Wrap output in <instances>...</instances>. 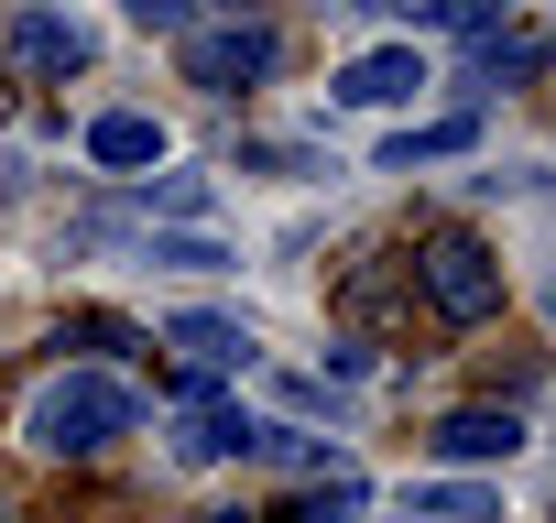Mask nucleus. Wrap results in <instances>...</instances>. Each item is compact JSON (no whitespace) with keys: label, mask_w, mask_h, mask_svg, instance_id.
Listing matches in <instances>:
<instances>
[{"label":"nucleus","mask_w":556,"mask_h":523,"mask_svg":"<svg viewBox=\"0 0 556 523\" xmlns=\"http://www.w3.org/2000/svg\"><path fill=\"white\" fill-rule=\"evenodd\" d=\"M142 425V393L121 382V371H55L45 393H34V414H23V436L45 447V458H99L110 436H131Z\"/></svg>","instance_id":"obj_1"},{"label":"nucleus","mask_w":556,"mask_h":523,"mask_svg":"<svg viewBox=\"0 0 556 523\" xmlns=\"http://www.w3.org/2000/svg\"><path fill=\"white\" fill-rule=\"evenodd\" d=\"M415 295H426L447 328L502 317V262H491V240H469V229H426V240H415Z\"/></svg>","instance_id":"obj_2"},{"label":"nucleus","mask_w":556,"mask_h":523,"mask_svg":"<svg viewBox=\"0 0 556 523\" xmlns=\"http://www.w3.org/2000/svg\"><path fill=\"white\" fill-rule=\"evenodd\" d=\"M175 55H186V88H218V99H240V88H262L273 66H285V34L273 23H207V34H175Z\"/></svg>","instance_id":"obj_3"},{"label":"nucleus","mask_w":556,"mask_h":523,"mask_svg":"<svg viewBox=\"0 0 556 523\" xmlns=\"http://www.w3.org/2000/svg\"><path fill=\"white\" fill-rule=\"evenodd\" d=\"M0 55H12V77H34V88H66V77L88 66V34H77L66 12H12Z\"/></svg>","instance_id":"obj_4"},{"label":"nucleus","mask_w":556,"mask_h":523,"mask_svg":"<svg viewBox=\"0 0 556 523\" xmlns=\"http://www.w3.org/2000/svg\"><path fill=\"white\" fill-rule=\"evenodd\" d=\"M426 447H437L447 469H502V458H523V414H491V404H469V414H447Z\"/></svg>","instance_id":"obj_5"},{"label":"nucleus","mask_w":556,"mask_h":523,"mask_svg":"<svg viewBox=\"0 0 556 523\" xmlns=\"http://www.w3.org/2000/svg\"><path fill=\"white\" fill-rule=\"evenodd\" d=\"M415 88H426V55H415V44H382V55H350V66H339V99H350V110H404Z\"/></svg>","instance_id":"obj_6"},{"label":"nucleus","mask_w":556,"mask_h":523,"mask_svg":"<svg viewBox=\"0 0 556 523\" xmlns=\"http://www.w3.org/2000/svg\"><path fill=\"white\" fill-rule=\"evenodd\" d=\"M251 447H262V425H251L240 404H197V414L175 425V458H186V469H218V458H251Z\"/></svg>","instance_id":"obj_7"},{"label":"nucleus","mask_w":556,"mask_h":523,"mask_svg":"<svg viewBox=\"0 0 556 523\" xmlns=\"http://www.w3.org/2000/svg\"><path fill=\"white\" fill-rule=\"evenodd\" d=\"M88 164H110V175L164 164V120H142V110H99V120H88Z\"/></svg>","instance_id":"obj_8"},{"label":"nucleus","mask_w":556,"mask_h":523,"mask_svg":"<svg viewBox=\"0 0 556 523\" xmlns=\"http://www.w3.org/2000/svg\"><path fill=\"white\" fill-rule=\"evenodd\" d=\"M404 512L415 523H502V490H480V480H415Z\"/></svg>","instance_id":"obj_9"},{"label":"nucleus","mask_w":556,"mask_h":523,"mask_svg":"<svg viewBox=\"0 0 556 523\" xmlns=\"http://www.w3.org/2000/svg\"><path fill=\"white\" fill-rule=\"evenodd\" d=\"M469 131H480V120H426V131H393V142H382V164H393V175H415V164H437V153H469Z\"/></svg>","instance_id":"obj_10"},{"label":"nucleus","mask_w":556,"mask_h":523,"mask_svg":"<svg viewBox=\"0 0 556 523\" xmlns=\"http://www.w3.org/2000/svg\"><path fill=\"white\" fill-rule=\"evenodd\" d=\"M164 339H175V349H186V360H197V371H218V360H251V339H240V328H229V317H175V328H164Z\"/></svg>","instance_id":"obj_11"},{"label":"nucleus","mask_w":556,"mask_h":523,"mask_svg":"<svg viewBox=\"0 0 556 523\" xmlns=\"http://www.w3.org/2000/svg\"><path fill=\"white\" fill-rule=\"evenodd\" d=\"M361 512H371V490H361V469H350V480H317L306 501H285V523H361Z\"/></svg>","instance_id":"obj_12"},{"label":"nucleus","mask_w":556,"mask_h":523,"mask_svg":"<svg viewBox=\"0 0 556 523\" xmlns=\"http://www.w3.org/2000/svg\"><path fill=\"white\" fill-rule=\"evenodd\" d=\"M393 12H415V23H437V34H480V23L513 12V0H393Z\"/></svg>","instance_id":"obj_13"},{"label":"nucleus","mask_w":556,"mask_h":523,"mask_svg":"<svg viewBox=\"0 0 556 523\" xmlns=\"http://www.w3.org/2000/svg\"><path fill=\"white\" fill-rule=\"evenodd\" d=\"M545 66V34H513V44H480V88H502V77H534Z\"/></svg>","instance_id":"obj_14"},{"label":"nucleus","mask_w":556,"mask_h":523,"mask_svg":"<svg viewBox=\"0 0 556 523\" xmlns=\"http://www.w3.org/2000/svg\"><path fill=\"white\" fill-rule=\"evenodd\" d=\"M197 207H207V175H164L153 186V218H197Z\"/></svg>","instance_id":"obj_15"},{"label":"nucleus","mask_w":556,"mask_h":523,"mask_svg":"<svg viewBox=\"0 0 556 523\" xmlns=\"http://www.w3.org/2000/svg\"><path fill=\"white\" fill-rule=\"evenodd\" d=\"M121 12H131L142 34H197V23H186V12H197V0H121Z\"/></svg>","instance_id":"obj_16"},{"label":"nucleus","mask_w":556,"mask_h":523,"mask_svg":"<svg viewBox=\"0 0 556 523\" xmlns=\"http://www.w3.org/2000/svg\"><path fill=\"white\" fill-rule=\"evenodd\" d=\"M153 262H175V273H218L229 251H218V240H153Z\"/></svg>","instance_id":"obj_17"},{"label":"nucleus","mask_w":556,"mask_h":523,"mask_svg":"<svg viewBox=\"0 0 556 523\" xmlns=\"http://www.w3.org/2000/svg\"><path fill=\"white\" fill-rule=\"evenodd\" d=\"M328 12H393V0H328Z\"/></svg>","instance_id":"obj_18"},{"label":"nucleus","mask_w":556,"mask_h":523,"mask_svg":"<svg viewBox=\"0 0 556 523\" xmlns=\"http://www.w3.org/2000/svg\"><path fill=\"white\" fill-rule=\"evenodd\" d=\"M229 12H240V0H229Z\"/></svg>","instance_id":"obj_19"}]
</instances>
